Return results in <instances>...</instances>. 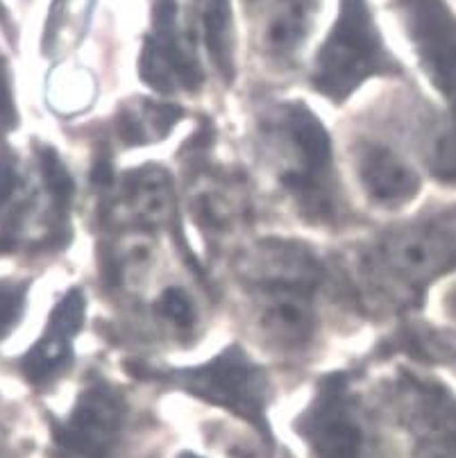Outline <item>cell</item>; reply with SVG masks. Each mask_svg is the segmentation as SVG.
<instances>
[{
    "instance_id": "cell-1",
    "label": "cell",
    "mask_w": 456,
    "mask_h": 458,
    "mask_svg": "<svg viewBox=\"0 0 456 458\" xmlns=\"http://www.w3.org/2000/svg\"><path fill=\"white\" fill-rule=\"evenodd\" d=\"M263 137L284 189L309 214L330 216L334 207V150L321 118L305 103H282L266 114Z\"/></svg>"
},
{
    "instance_id": "cell-2",
    "label": "cell",
    "mask_w": 456,
    "mask_h": 458,
    "mask_svg": "<svg viewBox=\"0 0 456 458\" xmlns=\"http://www.w3.org/2000/svg\"><path fill=\"white\" fill-rule=\"evenodd\" d=\"M395 73L400 64L383 44L368 0H339L334 25L314 59L315 91L343 103L368 80Z\"/></svg>"
},
{
    "instance_id": "cell-3",
    "label": "cell",
    "mask_w": 456,
    "mask_h": 458,
    "mask_svg": "<svg viewBox=\"0 0 456 458\" xmlns=\"http://www.w3.org/2000/svg\"><path fill=\"white\" fill-rule=\"evenodd\" d=\"M159 381L173 384L189 395L232 411L257 429H268L266 409L272 386L266 368L259 366L241 345H229L209 361L191 368L157 372Z\"/></svg>"
},
{
    "instance_id": "cell-4",
    "label": "cell",
    "mask_w": 456,
    "mask_h": 458,
    "mask_svg": "<svg viewBox=\"0 0 456 458\" xmlns=\"http://www.w3.org/2000/svg\"><path fill=\"white\" fill-rule=\"evenodd\" d=\"M456 264V229L443 223L393 229L373 248L368 268L391 286L417 288Z\"/></svg>"
},
{
    "instance_id": "cell-5",
    "label": "cell",
    "mask_w": 456,
    "mask_h": 458,
    "mask_svg": "<svg viewBox=\"0 0 456 458\" xmlns=\"http://www.w3.org/2000/svg\"><path fill=\"white\" fill-rule=\"evenodd\" d=\"M139 75L159 93L194 91L202 84L194 30L182 25L177 0H155L139 55Z\"/></svg>"
},
{
    "instance_id": "cell-6",
    "label": "cell",
    "mask_w": 456,
    "mask_h": 458,
    "mask_svg": "<svg viewBox=\"0 0 456 458\" xmlns=\"http://www.w3.org/2000/svg\"><path fill=\"white\" fill-rule=\"evenodd\" d=\"M297 431L315 458H364V434L348 377L336 372L318 384Z\"/></svg>"
},
{
    "instance_id": "cell-7",
    "label": "cell",
    "mask_w": 456,
    "mask_h": 458,
    "mask_svg": "<svg viewBox=\"0 0 456 458\" xmlns=\"http://www.w3.org/2000/svg\"><path fill=\"white\" fill-rule=\"evenodd\" d=\"M127 406L109 384H91L64 422L55 427V443L64 458H109L121 438Z\"/></svg>"
},
{
    "instance_id": "cell-8",
    "label": "cell",
    "mask_w": 456,
    "mask_h": 458,
    "mask_svg": "<svg viewBox=\"0 0 456 458\" xmlns=\"http://www.w3.org/2000/svg\"><path fill=\"white\" fill-rule=\"evenodd\" d=\"M395 7L425 73L456 107V14L447 0H395Z\"/></svg>"
},
{
    "instance_id": "cell-9",
    "label": "cell",
    "mask_w": 456,
    "mask_h": 458,
    "mask_svg": "<svg viewBox=\"0 0 456 458\" xmlns=\"http://www.w3.org/2000/svg\"><path fill=\"white\" fill-rule=\"evenodd\" d=\"M315 288L259 286L254 295V325L272 350L302 352L314 341L318 318Z\"/></svg>"
},
{
    "instance_id": "cell-10",
    "label": "cell",
    "mask_w": 456,
    "mask_h": 458,
    "mask_svg": "<svg viewBox=\"0 0 456 458\" xmlns=\"http://www.w3.org/2000/svg\"><path fill=\"white\" fill-rule=\"evenodd\" d=\"M84 316H87V298L82 291H68L50 313L41 338L34 343L32 350L23 356V375L28 381L41 386L57 379L71 361H73L75 336L82 332Z\"/></svg>"
},
{
    "instance_id": "cell-11",
    "label": "cell",
    "mask_w": 456,
    "mask_h": 458,
    "mask_svg": "<svg viewBox=\"0 0 456 458\" xmlns=\"http://www.w3.org/2000/svg\"><path fill=\"white\" fill-rule=\"evenodd\" d=\"M357 173L368 198L382 207H400L420 191V175L404 157L382 143H366L357 152Z\"/></svg>"
},
{
    "instance_id": "cell-12",
    "label": "cell",
    "mask_w": 456,
    "mask_h": 458,
    "mask_svg": "<svg viewBox=\"0 0 456 458\" xmlns=\"http://www.w3.org/2000/svg\"><path fill=\"white\" fill-rule=\"evenodd\" d=\"M321 0H271L262 23V50L271 59L296 57L314 32Z\"/></svg>"
},
{
    "instance_id": "cell-13",
    "label": "cell",
    "mask_w": 456,
    "mask_h": 458,
    "mask_svg": "<svg viewBox=\"0 0 456 458\" xmlns=\"http://www.w3.org/2000/svg\"><path fill=\"white\" fill-rule=\"evenodd\" d=\"M248 279L254 286L315 288L321 279L318 261L300 245L268 243L248 261Z\"/></svg>"
},
{
    "instance_id": "cell-14",
    "label": "cell",
    "mask_w": 456,
    "mask_h": 458,
    "mask_svg": "<svg viewBox=\"0 0 456 458\" xmlns=\"http://www.w3.org/2000/svg\"><path fill=\"white\" fill-rule=\"evenodd\" d=\"M121 209L143 227H159L173 214V186L161 168L132 171L121 182Z\"/></svg>"
},
{
    "instance_id": "cell-15",
    "label": "cell",
    "mask_w": 456,
    "mask_h": 458,
    "mask_svg": "<svg viewBox=\"0 0 456 458\" xmlns=\"http://www.w3.org/2000/svg\"><path fill=\"white\" fill-rule=\"evenodd\" d=\"M194 35L200 37L209 59L225 82L237 73V32H234L232 0H194Z\"/></svg>"
},
{
    "instance_id": "cell-16",
    "label": "cell",
    "mask_w": 456,
    "mask_h": 458,
    "mask_svg": "<svg viewBox=\"0 0 456 458\" xmlns=\"http://www.w3.org/2000/svg\"><path fill=\"white\" fill-rule=\"evenodd\" d=\"M180 114V109L173 105H143L142 109L123 116L121 134L132 143L166 137L170 127L177 123Z\"/></svg>"
},
{
    "instance_id": "cell-17",
    "label": "cell",
    "mask_w": 456,
    "mask_h": 458,
    "mask_svg": "<svg viewBox=\"0 0 456 458\" xmlns=\"http://www.w3.org/2000/svg\"><path fill=\"white\" fill-rule=\"evenodd\" d=\"M41 175H44L46 191L50 193L53 202L57 207H66L73 198V177L68 173V168L64 166L62 159L55 155L53 150L41 152Z\"/></svg>"
},
{
    "instance_id": "cell-18",
    "label": "cell",
    "mask_w": 456,
    "mask_h": 458,
    "mask_svg": "<svg viewBox=\"0 0 456 458\" xmlns=\"http://www.w3.org/2000/svg\"><path fill=\"white\" fill-rule=\"evenodd\" d=\"M157 313L177 329H191L195 322V309L189 293L180 286H168L157 300Z\"/></svg>"
},
{
    "instance_id": "cell-19",
    "label": "cell",
    "mask_w": 456,
    "mask_h": 458,
    "mask_svg": "<svg viewBox=\"0 0 456 458\" xmlns=\"http://www.w3.org/2000/svg\"><path fill=\"white\" fill-rule=\"evenodd\" d=\"M28 298V284L0 282V341L7 336L21 320Z\"/></svg>"
},
{
    "instance_id": "cell-20",
    "label": "cell",
    "mask_w": 456,
    "mask_h": 458,
    "mask_svg": "<svg viewBox=\"0 0 456 458\" xmlns=\"http://www.w3.org/2000/svg\"><path fill=\"white\" fill-rule=\"evenodd\" d=\"M16 186H19V173H16L14 155L0 148V207H5L12 200Z\"/></svg>"
},
{
    "instance_id": "cell-21",
    "label": "cell",
    "mask_w": 456,
    "mask_h": 458,
    "mask_svg": "<svg viewBox=\"0 0 456 458\" xmlns=\"http://www.w3.org/2000/svg\"><path fill=\"white\" fill-rule=\"evenodd\" d=\"M14 125H16L14 98H12L10 80H7L5 69H3V64H0V134L10 132Z\"/></svg>"
},
{
    "instance_id": "cell-22",
    "label": "cell",
    "mask_w": 456,
    "mask_h": 458,
    "mask_svg": "<svg viewBox=\"0 0 456 458\" xmlns=\"http://www.w3.org/2000/svg\"><path fill=\"white\" fill-rule=\"evenodd\" d=\"M447 302H450V311L456 316V286H454V291L450 293V300H447Z\"/></svg>"
},
{
    "instance_id": "cell-23",
    "label": "cell",
    "mask_w": 456,
    "mask_h": 458,
    "mask_svg": "<svg viewBox=\"0 0 456 458\" xmlns=\"http://www.w3.org/2000/svg\"><path fill=\"white\" fill-rule=\"evenodd\" d=\"M180 458H202V456H195V454H191V452H185V454H180Z\"/></svg>"
},
{
    "instance_id": "cell-24",
    "label": "cell",
    "mask_w": 456,
    "mask_h": 458,
    "mask_svg": "<svg viewBox=\"0 0 456 458\" xmlns=\"http://www.w3.org/2000/svg\"><path fill=\"white\" fill-rule=\"evenodd\" d=\"M243 3H245V5H253V3H257V0H243Z\"/></svg>"
}]
</instances>
